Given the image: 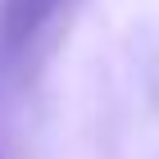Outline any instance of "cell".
<instances>
[{"instance_id": "cell-1", "label": "cell", "mask_w": 159, "mask_h": 159, "mask_svg": "<svg viewBox=\"0 0 159 159\" xmlns=\"http://www.w3.org/2000/svg\"><path fill=\"white\" fill-rule=\"evenodd\" d=\"M68 0H0V64H23Z\"/></svg>"}]
</instances>
